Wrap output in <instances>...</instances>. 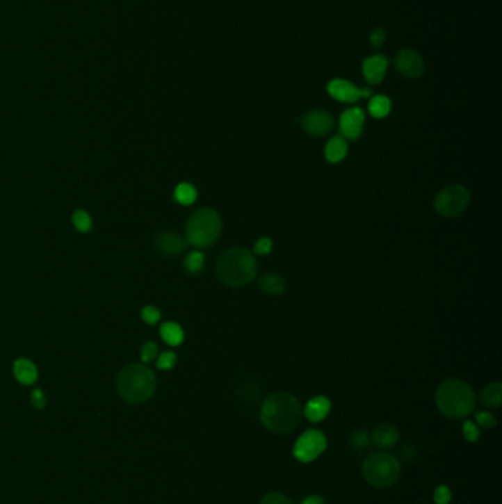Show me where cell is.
<instances>
[{
    "mask_svg": "<svg viewBox=\"0 0 502 504\" xmlns=\"http://www.w3.org/2000/svg\"><path fill=\"white\" fill-rule=\"evenodd\" d=\"M302 405L289 392H274L261 405L259 419L270 432L277 435L292 434L302 422Z\"/></svg>",
    "mask_w": 502,
    "mask_h": 504,
    "instance_id": "1",
    "label": "cell"
},
{
    "mask_svg": "<svg viewBox=\"0 0 502 504\" xmlns=\"http://www.w3.org/2000/svg\"><path fill=\"white\" fill-rule=\"evenodd\" d=\"M257 272L255 255L242 247L225 250L217 261V277L230 288L249 285L255 279Z\"/></svg>",
    "mask_w": 502,
    "mask_h": 504,
    "instance_id": "2",
    "label": "cell"
},
{
    "mask_svg": "<svg viewBox=\"0 0 502 504\" xmlns=\"http://www.w3.org/2000/svg\"><path fill=\"white\" fill-rule=\"evenodd\" d=\"M436 405L449 419H464L474 412L476 394L464 380L448 379L436 391Z\"/></svg>",
    "mask_w": 502,
    "mask_h": 504,
    "instance_id": "3",
    "label": "cell"
},
{
    "mask_svg": "<svg viewBox=\"0 0 502 504\" xmlns=\"http://www.w3.org/2000/svg\"><path fill=\"white\" fill-rule=\"evenodd\" d=\"M117 389L121 398L127 403H145L156 389L155 373L142 364H130L118 373Z\"/></svg>",
    "mask_w": 502,
    "mask_h": 504,
    "instance_id": "4",
    "label": "cell"
},
{
    "mask_svg": "<svg viewBox=\"0 0 502 504\" xmlns=\"http://www.w3.org/2000/svg\"><path fill=\"white\" fill-rule=\"evenodd\" d=\"M222 221L220 214L212 208L196 210L186 225V241L193 247L208 248L221 236Z\"/></svg>",
    "mask_w": 502,
    "mask_h": 504,
    "instance_id": "5",
    "label": "cell"
},
{
    "mask_svg": "<svg viewBox=\"0 0 502 504\" xmlns=\"http://www.w3.org/2000/svg\"><path fill=\"white\" fill-rule=\"evenodd\" d=\"M403 468L400 462L389 453H373L362 463V476L375 488H389L395 485Z\"/></svg>",
    "mask_w": 502,
    "mask_h": 504,
    "instance_id": "6",
    "label": "cell"
},
{
    "mask_svg": "<svg viewBox=\"0 0 502 504\" xmlns=\"http://www.w3.org/2000/svg\"><path fill=\"white\" fill-rule=\"evenodd\" d=\"M470 202V192L462 184H449L439 190L435 198L436 211L442 217L454 218L467 210Z\"/></svg>",
    "mask_w": 502,
    "mask_h": 504,
    "instance_id": "7",
    "label": "cell"
},
{
    "mask_svg": "<svg viewBox=\"0 0 502 504\" xmlns=\"http://www.w3.org/2000/svg\"><path fill=\"white\" fill-rule=\"evenodd\" d=\"M327 448V439L318 429H308L298 438L293 447V456L302 463H309L318 459Z\"/></svg>",
    "mask_w": 502,
    "mask_h": 504,
    "instance_id": "8",
    "label": "cell"
},
{
    "mask_svg": "<svg viewBox=\"0 0 502 504\" xmlns=\"http://www.w3.org/2000/svg\"><path fill=\"white\" fill-rule=\"evenodd\" d=\"M300 124H302V129L308 134H311V136L321 138L333 130L334 120L329 113H325V111L314 109L302 117Z\"/></svg>",
    "mask_w": 502,
    "mask_h": 504,
    "instance_id": "9",
    "label": "cell"
},
{
    "mask_svg": "<svg viewBox=\"0 0 502 504\" xmlns=\"http://www.w3.org/2000/svg\"><path fill=\"white\" fill-rule=\"evenodd\" d=\"M327 92L336 101L346 102V104H355L362 97H370L371 90L370 89H358L357 86L349 83L348 80L336 79L332 80L327 86Z\"/></svg>",
    "mask_w": 502,
    "mask_h": 504,
    "instance_id": "10",
    "label": "cell"
},
{
    "mask_svg": "<svg viewBox=\"0 0 502 504\" xmlns=\"http://www.w3.org/2000/svg\"><path fill=\"white\" fill-rule=\"evenodd\" d=\"M364 122H366V115L361 108H349L341 115L339 120V127L345 139L357 140L364 129Z\"/></svg>",
    "mask_w": 502,
    "mask_h": 504,
    "instance_id": "11",
    "label": "cell"
},
{
    "mask_svg": "<svg viewBox=\"0 0 502 504\" xmlns=\"http://www.w3.org/2000/svg\"><path fill=\"white\" fill-rule=\"evenodd\" d=\"M396 68L407 79H419L424 71V63L417 52L403 49L396 56Z\"/></svg>",
    "mask_w": 502,
    "mask_h": 504,
    "instance_id": "12",
    "label": "cell"
},
{
    "mask_svg": "<svg viewBox=\"0 0 502 504\" xmlns=\"http://www.w3.org/2000/svg\"><path fill=\"white\" fill-rule=\"evenodd\" d=\"M187 242L177 233L162 231L155 236V248L164 255H179L187 250Z\"/></svg>",
    "mask_w": 502,
    "mask_h": 504,
    "instance_id": "13",
    "label": "cell"
},
{
    "mask_svg": "<svg viewBox=\"0 0 502 504\" xmlns=\"http://www.w3.org/2000/svg\"><path fill=\"white\" fill-rule=\"evenodd\" d=\"M399 439V431L394 423H380L373 429L370 441L375 448L389 450L392 448Z\"/></svg>",
    "mask_w": 502,
    "mask_h": 504,
    "instance_id": "14",
    "label": "cell"
},
{
    "mask_svg": "<svg viewBox=\"0 0 502 504\" xmlns=\"http://www.w3.org/2000/svg\"><path fill=\"white\" fill-rule=\"evenodd\" d=\"M330 410H332L330 400L324 396H317L305 404L302 413L311 423H318L329 416Z\"/></svg>",
    "mask_w": 502,
    "mask_h": 504,
    "instance_id": "15",
    "label": "cell"
},
{
    "mask_svg": "<svg viewBox=\"0 0 502 504\" xmlns=\"http://www.w3.org/2000/svg\"><path fill=\"white\" fill-rule=\"evenodd\" d=\"M386 70H387V59H386V56H382V55L370 56L364 60V64H362L364 77H366L367 81L371 84L382 83V80L384 79Z\"/></svg>",
    "mask_w": 502,
    "mask_h": 504,
    "instance_id": "16",
    "label": "cell"
},
{
    "mask_svg": "<svg viewBox=\"0 0 502 504\" xmlns=\"http://www.w3.org/2000/svg\"><path fill=\"white\" fill-rule=\"evenodd\" d=\"M348 155V142L346 139L342 136H334L332 138L327 145H325V149H324V156L325 159H327L329 163L332 164H337L343 161V159L346 158Z\"/></svg>",
    "mask_w": 502,
    "mask_h": 504,
    "instance_id": "17",
    "label": "cell"
},
{
    "mask_svg": "<svg viewBox=\"0 0 502 504\" xmlns=\"http://www.w3.org/2000/svg\"><path fill=\"white\" fill-rule=\"evenodd\" d=\"M258 286L264 293L271 295V297H279V295H282L286 291V282L279 275L267 273L259 277Z\"/></svg>",
    "mask_w": 502,
    "mask_h": 504,
    "instance_id": "18",
    "label": "cell"
},
{
    "mask_svg": "<svg viewBox=\"0 0 502 504\" xmlns=\"http://www.w3.org/2000/svg\"><path fill=\"white\" fill-rule=\"evenodd\" d=\"M14 373L18 379V382L22 385H33L37 379V368L35 366L25 359H19L14 364Z\"/></svg>",
    "mask_w": 502,
    "mask_h": 504,
    "instance_id": "19",
    "label": "cell"
},
{
    "mask_svg": "<svg viewBox=\"0 0 502 504\" xmlns=\"http://www.w3.org/2000/svg\"><path fill=\"white\" fill-rule=\"evenodd\" d=\"M161 336L164 339L168 346L177 347L184 339V332L183 329L174 322H167L161 326Z\"/></svg>",
    "mask_w": 502,
    "mask_h": 504,
    "instance_id": "20",
    "label": "cell"
},
{
    "mask_svg": "<svg viewBox=\"0 0 502 504\" xmlns=\"http://www.w3.org/2000/svg\"><path fill=\"white\" fill-rule=\"evenodd\" d=\"M482 404L486 407L496 409L502 403V385L499 382L487 385L482 392Z\"/></svg>",
    "mask_w": 502,
    "mask_h": 504,
    "instance_id": "21",
    "label": "cell"
},
{
    "mask_svg": "<svg viewBox=\"0 0 502 504\" xmlns=\"http://www.w3.org/2000/svg\"><path fill=\"white\" fill-rule=\"evenodd\" d=\"M391 108H392V104H391V101H389V97L382 96V95L373 96L369 104V111L374 118L387 117L389 113H391Z\"/></svg>",
    "mask_w": 502,
    "mask_h": 504,
    "instance_id": "22",
    "label": "cell"
},
{
    "mask_svg": "<svg viewBox=\"0 0 502 504\" xmlns=\"http://www.w3.org/2000/svg\"><path fill=\"white\" fill-rule=\"evenodd\" d=\"M174 198L181 205H192L197 198V192L191 183H180L174 190Z\"/></svg>",
    "mask_w": 502,
    "mask_h": 504,
    "instance_id": "23",
    "label": "cell"
},
{
    "mask_svg": "<svg viewBox=\"0 0 502 504\" xmlns=\"http://www.w3.org/2000/svg\"><path fill=\"white\" fill-rule=\"evenodd\" d=\"M204 264H205V255L204 252L200 251H193L191 252L189 255L186 257L184 260V267L189 273H199L200 270L204 268Z\"/></svg>",
    "mask_w": 502,
    "mask_h": 504,
    "instance_id": "24",
    "label": "cell"
},
{
    "mask_svg": "<svg viewBox=\"0 0 502 504\" xmlns=\"http://www.w3.org/2000/svg\"><path fill=\"white\" fill-rule=\"evenodd\" d=\"M237 397H239V400L243 403V404H248V405H252L258 401L259 398V389L257 388V385L254 384H243L239 391H237Z\"/></svg>",
    "mask_w": 502,
    "mask_h": 504,
    "instance_id": "25",
    "label": "cell"
},
{
    "mask_svg": "<svg viewBox=\"0 0 502 504\" xmlns=\"http://www.w3.org/2000/svg\"><path fill=\"white\" fill-rule=\"evenodd\" d=\"M350 444L358 451H366L370 446V435L366 429H357L350 437Z\"/></svg>",
    "mask_w": 502,
    "mask_h": 504,
    "instance_id": "26",
    "label": "cell"
},
{
    "mask_svg": "<svg viewBox=\"0 0 502 504\" xmlns=\"http://www.w3.org/2000/svg\"><path fill=\"white\" fill-rule=\"evenodd\" d=\"M72 221H74V226L77 227V230L83 231V233L89 231L92 229V226H93L90 216L87 214L86 211H83V210H79V211H75L72 214Z\"/></svg>",
    "mask_w": 502,
    "mask_h": 504,
    "instance_id": "27",
    "label": "cell"
},
{
    "mask_svg": "<svg viewBox=\"0 0 502 504\" xmlns=\"http://www.w3.org/2000/svg\"><path fill=\"white\" fill-rule=\"evenodd\" d=\"M175 363H177V355L171 351H165L158 357L156 366L158 368H161V371H170V368L175 366Z\"/></svg>",
    "mask_w": 502,
    "mask_h": 504,
    "instance_id": "28",
    "label": "cell"
},
{
    "mask_svg": "<svg viewBox=\"0 0 502 504\" xmlns=\"http://www.w3.org/2000/svg\"><path fill=\"white\" fill-rule=\"evenodd\" d=\"M462 435H464V438H466L467 441L474 442V441L479 439L480 431H479V428L476 426L474 422H470L469 421V422H466V423L462 425Z\"/></svg>",
    "mask_w": 502,
    "mask_h": 504,
    "instance_id": "29",
    "label": "cell"
},
{
    "mask_svg": "<svg viewBox=\"0 0 502 504\" xmlns=\"http://www.w3.org/2000/svg\"><path fill=\"white\" fill-rule=\"evenodd\" d=\"M261 504H295V503L282 493H270L267 496H264Z\"/></svg>",
    "mask_w": 502,
    "mask_h": 504,
    "instance_id": "30",
    "label": "cell"
},
{
    "mask_svg": "<svg viewBox=\"0 0 502 504\" xmlns=\"http://www.w3.org/2000/svg\"><path fill=\"white\" fill-rule=\"evenodd\" d=\"M476 421H478L480 426L487 429L496 426V417L491 412H479L476 414Z\"/></svg>",
    "mask_w": 502,
    "mask_h": 504,
    "instance_id": "31",
    "label": "cell"
},
{
    "mask_svg": "<svg viewBox=\"0 0 502 504\" xmlns=\"http://www.w3.org/2000/svg\"><path fill=\"white\" fill-rule=\"evenodd\" d=\"M158 355V347L155 342H146L142 347V360L145 363H150L156 359Z\"/></svg>",
    "mask_w": 502,
    "mask_h": 504,
    "instance_id": "32",
    "label": "cell"
},
{
    "mask_svg": "<svg viewBox=\"0 0 502 504\" xmlns=\"http://www.w3.org/2000/svg\"><path fill=\"white\" fill-rule=\"evenodd\" d=\"M142 317L143 320L147 323V325H155L159 322L161 318V313L158 309H155V307H145V309L142 310Z\"/></svg>",
    "mask_w": 502,
    "mask_h": 504,
    "instance_id": "33",
    "label": "cell"
},
{
    "mask_svg": "<svg viewBox=\"0 0 502 504\" xmlns=\"http://www.w3.org/2000/svg\"><path fill=\"white\" fill-rule=\"evenodd\" d=\"M271 250H273V241L270 238L258 239L254 247V252L257 255H267L271 252Z\"/></svg>",
    "mask_w": 502,
    "mask_h": 504,
    "instance_id": "34",
    "label": "cell"
},
{
    "mask_svg": "<svg viewBox=\"0 0 502 504\" xmlns=\"http://www.w3.org/2000/svg\"><path fill=\"white\" fill-rule=\"evenodd\" d=\"M451 491L446 485H441L435 489V503L436 504H449Z\"/></svg>",
    "mask_w": 502,
    "mask_h": 504,
    "instance_id": "35",
    "label": "cell"
},
{
    "mask_svg": "<svg viewBox=\"0 0 502 504\" xmlns=\"http://www.w3.org/2000/svg\"><path fill=\"white\" fill-rule=\"evenodd\" d=\"M31 403L35 409H43L46 405V396L42 389H34L31 394Z\"/></svg>",
    "mask_w": 502,
    "mask_h": 504,
    "instance_id": "36",
    "label": "cell"
},
{
    "mask_svg": "<svg viewBox=\"0 0 502 504\" xmlns=\"http://www.w3.org/2000/svg\"><path fill=\"white\" fill-rule=\"evenodd\" d=\"M384 39H386V34H384V31H383V30H380V29L374 30V31L371 33V43H373V46H375V47H379V46L384 42Z\"/></svg>",
    "mask_w": 502,
    "mask_h": 504,
    "instance_id": "37",
    "label": "cell"
},
{
    "mask_svg": "<svg viewBox=\"0 0 502 504\" xmlns=\"http://www.w3.org/2000/svg\"><path fill=\"white\" fill-rule=\"evenodd\" d=\"M302 504H324V500L320 496H309L302 501Z\"/></svg>",
    "mask_w": 502,
    "mask_h": 504,
    "instance_id": "38",
    "label": "cell"
}]
</instances>
